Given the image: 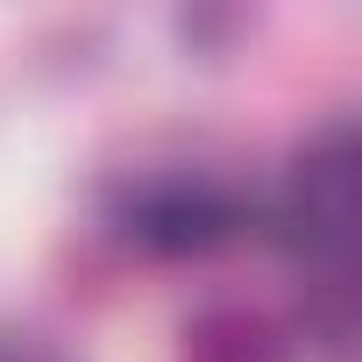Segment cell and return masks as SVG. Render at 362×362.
I'll return each mask as SVG.
<instances>
[{
    "instance_id": "obj_1",
    "label": "cell",
    "mask_w": 362,
    "mask_h": 362,
    "mask_svg": "<svg viewBox=\"0 0 362 362\" xmlns=\"http://www.w3.org/2000/svg\"><path fill=\"white\" fill-rule=\"evenodd\" d=\"M355 128L327 121L298 142L277 185V242L305 277V334L341 362L355 341Z\"/></svg>"
},
{
    "instance_id": "obj_2",
    "label": "cell",
    "mask_w": 362,
    "mask_h": 362,
    "mask_svg": "<svg viewBox=\"0 0 362 362\" xmlns=\"http://www.w3.org/2000/svg\"><path fill=\"white\" fill-rule=\"evenodd\" d=\"M242 221H249L242 185L206 163H149L114 185V228L149 256H206L235 242Z\"/></svg>"
}]
</instances>
